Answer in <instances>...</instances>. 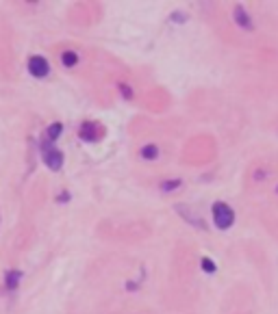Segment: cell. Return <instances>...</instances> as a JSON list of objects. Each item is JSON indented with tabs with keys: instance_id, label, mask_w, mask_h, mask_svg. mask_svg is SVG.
<instances>
[{
	"instance_id": "cell-1",
	"label": "cell",
	"mask_w": 278,
	"mask_h": 314,
	"mask_svg": "<svg viewBox=\"0 0 278 314\" xmlns=\"http://www.w3.org/2000/svg\"><path fill=\"white\" fill-rule=\"evenodd\" d=\"M213 223L220 230H228L235 223V210L226 201H215L213 204Z\"/></svg>"
},
{
	"instance_id": "cell-2",
	"label": "cell",
	"mask_w": 278,
	"mask_h": 314,
	"mask_svg": "<svg viewBox=\"0 0 278 314\" xmlns=\"http://www.w3.org/2000/svg\"><path fill=\"white\" fill-rule=\"evenodd\" d=\"M41 156H44V163L48 165V169L59 171L63 167V152H59L57 147L44 143V145H41Z\"/></svg>"
},
{
	"instance_id": "cell-3",
	"label": "cell",
	"mask_w": 278,
	"mask_h": 314,
	"mask_svg": "<svg viewBox=\"0 0 278 314\" xmlns=\"http://www.w3.org/2000/svg\"><path fill=\"white\" fill-rule=\"evenodd\" d=\"M28 72H31L35 78H46L50 74V63L46 61L44 57H31L28 59Z\"/></svg>"
},
{
	"instance_id": "cell-4",
	"label": "cell",
	"mask_w": 278,
	"mask_h": 314,
	"mask_svg": "<svg viewBox=\"0 0 278 314\" xmlns=\"http://www.w3.org/2000/svg\"><path fill=\"white\" fill-rule=\"evenodd\" d=\"M102 137H104V128L100 126V124L85 122L81 126V139H85V141H98V139H102Z\"/></svg>"
},
{
	"instance_id": "cell-5",
	"label": "cell",
	"mask_w": 278,
	"mask_h": 314,
	"mask_svg": "<svg viewBox=\"0 0 278 314\" xmlns=\"http://www.w3.org/2000/svg\"><path fill=\"white\" fill-rule=\"evenodd\" d=\"M235 22H237V24L244 28V31H252L254 28V24H252V17L248 15V11L241 7V4H237V7H235Z\"/></svg>"
},
{
	"instance_id": "cell-6",
	"label": "cell",
	"mask_w": 278,
	"mask_h": 314,
	"mask_svg": "<svg viewBox=\"0 0 278 314\" xmlns=\"http://www.w3.org/2000/svg\"><path fill=\"white\" fill-rule=\"evenodd\" d=\"M159 156V147L157 145H146V147H141V158H146V161H152V158H157Z\"/></svg>"
},
{
	"instance_id": "cell-7",
	"label": "cell",
	"mask_w": 278,
	"mask_h": 314,
	"mask_svg": "<svg viewBox=\"0 0 278 314\" xmlns=\"http://www.w3.org/2000/svg\"><path fill=\"white\" fill-rule=\"evenodd\" d=\"M61 130H63V124L61 122H55V124H50L48 126V139L50 141H55V139H59V134H61Z\"/></svg>"
},
{
	"instance_id": "cell-8",
	"label": "cell",
	"mask_w": 278,
	"mask_h": 314,
	"mask_svg": "<svg viewBox=\"0 0 278 314\" xmlns=\"http://www.w3.org/2000/svg\"><path fill=\"white\" fill-rule=\"evenodd\" d=\"M20 277H22L20 271H15V269L7 271V288H15L17 282H20Z\"/></svg>"
},
{
	"instance_id": "cell-9",
	"label": "cell",
	"mask_w": 278,
	"mask_h": 314,
	"mask_svg": "<svg viewBox=\"0 0 278 314\" xmlns=\"http://www.w3.org/2000/svg\"><path fill=\"white\" fill-rule=\"evenodd\" d=\"M61 61H63V65H66V67H72V65L79 63V55H76V52H63Z\"/></svg>"
},
{
	"instance_id": "cell-10",
	"label": "cell",
	"mask_w": 278,
	"mask_h": 314,
	"mask_svg": "<svg viewBox=\"0 0 278 314\" xmlns=\"http://www.w3.org/2000/svg\"><path fill=\"white\" fill-rule=\"evenodd\" d=\"M181 187V180H165L163 185H161V191H172V188H179Z\"/></svg>"
},
{
	"instance_id": "cell-11",
	"label": "cell",
	"mask_w": 278,
	"mask_h": 314,
	"mask_svg": "<svg viewBox=\"0 0 278 314\" xmlns=\"http://www.w3.org/2000/svg\"><path fill=\"white\" fill-rule=\"evenodd\" d=\"M202 269L206 271V273H215V262L209 258H202Z\"/></svg>"
},
{
	"instance_id": "cell-12",
	"label": "cell",
	"mask_w": 278,
	"mask_h": 314,
	"mask_svg": "<svg viewBox=\"0 0 278 314\" xmlns=\"http://www.w3.org/2000/svg\"><path fill=\"white\" fill-rule=\"evenodd\" d=\"M120 89L124 91V98H133V91H131V87H128V85H120Z\"/></svg>"
},
{
	"instance_id": "cell-13",
	"label": "cell",
	"mask_w": 278,
	"mask_h": 314,
	"mask_svg": "<svg viewBox=\"0 0 278 314\" xmlns=\"http://www.w3.org/2000/svg\"><path fill=\"white\" fill-rule=\"evenodd\" d=\"M172 20H176V22H183V20H185V15H181V13H174V15H172Z\"/></svg>"
},
{
	"instance_id": "cell-14",
	"label": "cell",
	"mask_w": 278,
	"mask_h": 314,
	"mask_svg": "<svg viewBox=\"0 0 278 314\" xmlns=\"http://www.w3.org/2000/svg\"><path fill=\"white\" fill-rule=\"evenodd\" d=\"M276 191H278V188H276Z\"/></svg>"
}]
</instances>
